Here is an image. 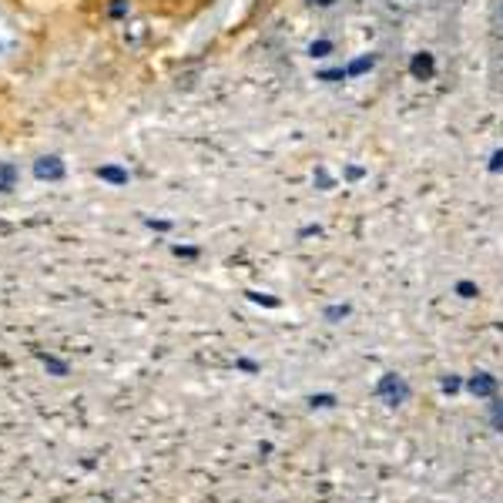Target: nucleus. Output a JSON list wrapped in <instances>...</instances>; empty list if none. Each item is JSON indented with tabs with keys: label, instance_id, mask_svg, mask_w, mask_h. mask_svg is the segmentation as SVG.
Here are the masks:
<instances>
[{
	"label": "nucleus",
	"instance_id": "6e6552de",
	"mask_svg": "<svg viewBox=\"0 0 503 503\" xmlns=\"http://www.w3.org/2000/svg\"><path fill=\"white\" fill-rule=\"evenodd\" d=\"M459 292H463V299H473V292H477V289H473V285H467V282H463V285H459Z\"/></svg>",
	"mask_w": 503,
	"mask_h": 503
},
{
	"label": "nucleus",
	"instance_id": "f03ea898",
	"mask_svg": "<svg viewBox=\"0 0 503 503\" xmlns=\"http://www.w3.org/2000/svg\"><path fill=\"white\" fill-rule=\"evenodd\" d=\"M376 396L386 399V406H403L409 399V386H406L403 376H396V372H386L383 379L376 383Z\"/></svg>",
	"mask_w": 503,
	"mask_h": 503
},
{
	"label": "nucleus",
	"instance_id": "f257e3e1",
	"mask_svg": "<svg viewBox=\"0 0 503 503\" xmlns=\"http://www.w3.org/2000/svg\"><path fill=\"white\" fill-rule=\"evenodd\" d=\"M24 51H27V27L21 14L7 0H0V84L21 67Z\"/></svg>",
	"mask_w": 503,
	"mask_h": 503
},
{
	"label": "nucleus",
	"instance_id": "39448f33",
	"mask_svg": "<svg viewBox=\"0 0 503 503\" xmlns=\"http://www.w3.org/2000/svg\"><path fill=\"white\" fill-rule=\"evenodd\" d=\"M309 51H312V57H326L329 44H326V41H319V44H312V47H309Z\"/></svg>",
	"mask_w": 503,
	"mask_h": 503
},
{
	"label": "nucleus",
	"instance_id": "1a4fd4ad",
	"mask_svg": "<svg viewBox=\"0 0 503 503\" xmlns=\"http://www.w3.org/2000/svg\"><path fill=\"white\" fill-rule=\"evenodd\" d=\"M493 423H503V403L497 406V413H493Z\"/></svg>",
	"mask_w": 503,
	"mask_h": 503
},
{
	"label": "nucleus",
	"instance_id": "7ed1b4c3",
	"mask_svg": "<svg viewBox=\"0 0 503 503\" xmlns=\"http://www.w3.org/2000/svg\"><path fill=\"white\" fill-rule=\"evenodd\" d=\"M493 389H497V379H493L490 372H477L470 379V393L473 396H493Z\"/></svg>",
	"mask_w": 503,
	"mask_h": 503
},
{
	"label": "nucleus",
	"instance_id": "423d86ee",
	"mask_svg": "<svg viewBox=\"0 0 503 503\" xmlns=\"http://www.w3.org/2000/svg\"><path fill=\"white\" fill-rule=\"evenodd\" d=\"M457 389H459L457 379H443V393H457Z\"/></svg>",
	"mask_w": 503,
	"mask_h": 503
},
{
	"label": "nucleus",
	"instance_id": "0eeeda50",
	"mask_svg": "<svg viewBox=\"0 0 503 503\" xmlns=\"http://www.w3.org/2000/svg\"><path fill=\"white\" fill-rule=\"evenodd\" d=\"M346 312H349V309H346V306H342V309H339V306H336V309H329L326 316H329V319H339V316H346Z\"/></svg>",
	"mask_w": 503,
	"mask_h": 503
},
{
	"label": "nucleus",
	"instance_id": "20e7f679",
	"mask_svg": "<svg viewBox=\"0 0 503 503\" xmlns=\"http://www.w3.org/2000/svg\"><path fill=\"white\" fill-rule=\"evenodd\" d=\"M396 11H419L423 4H429V0H389Z\"/></svg>",
	"mask_w": 503,
	"mask_h": 503
}]
</instances>
